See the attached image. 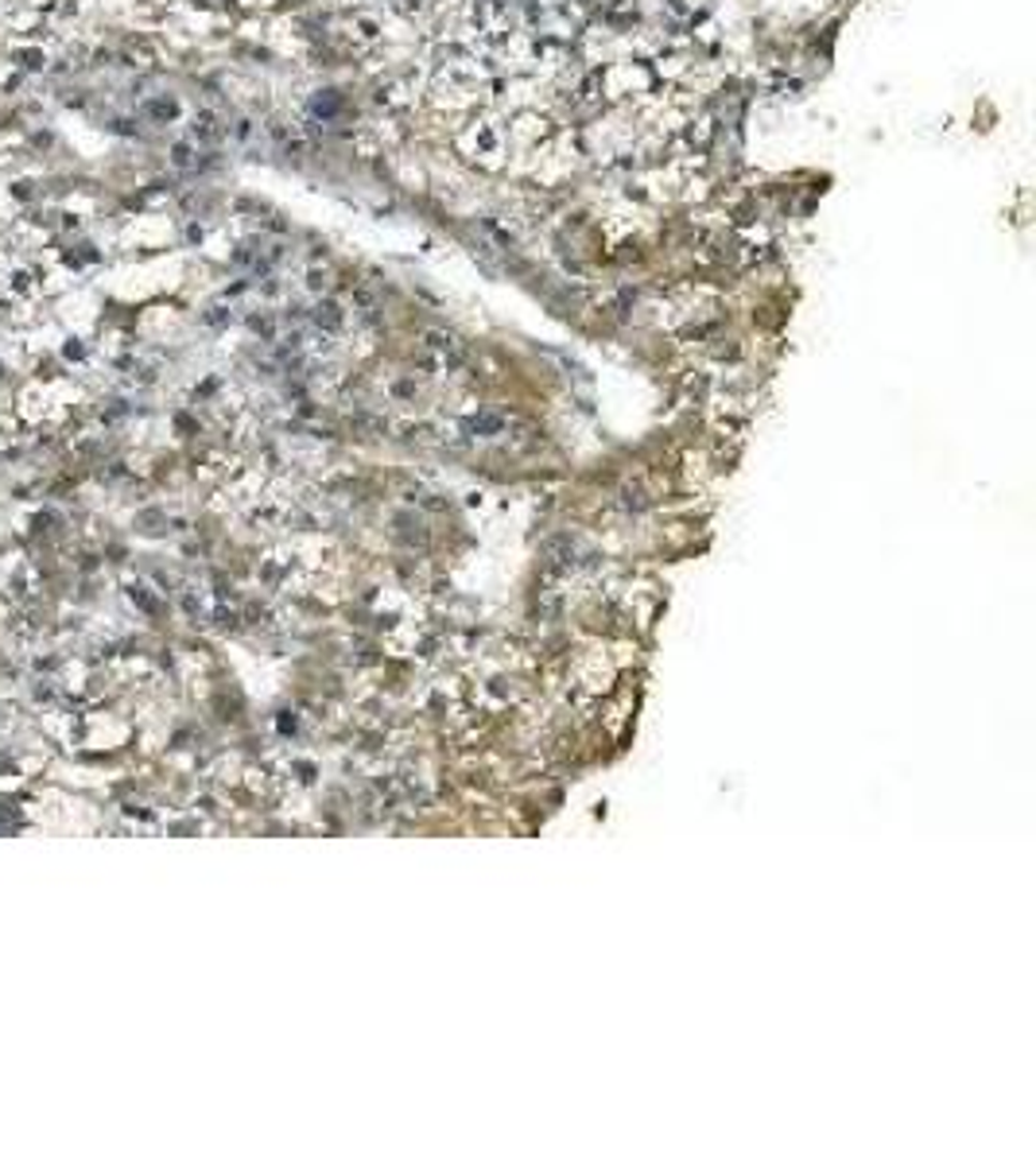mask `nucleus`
Listing matches in <instances>:
<instances>
[{
	"label": "nucleus",
	"instance_id": "nucleus-1",
	"mask_svg": "<svg viewBox=\"0 0 1036 1164\" xmlns=\"http://www.w3.org/2000/svg\"><path fill=\"white\" fill-rule=\"evenodd\" d=\"M470 20H474L482 40L493 43V47L517 35V9H513L508 0H474Z\"/></svg>",
	"mask_w": 1036,
	"mask_h": 1164
},
{
	"label": "nucleus",
	"instance_id": "nucleus-2",
	"mask_svg": "<svg viewBox=\"0 0 1036 1164\" xmlns=\"http://www.w3.org/2000/svg\"><path fill=\"white\" fill-rule=\"evenodd\" d=\"M458 148H462L470 160L498 163V156L505 152V136H501V129H493L489 121H474L462 136H458Z\"/></svg>",
	"mask_w": 1036,
	"mask_h": 1164
},
{
	"label": "nucleus",
	"instance_id": "nucleus-3",
	"mask_svg": "<svg viewBox=\"0 0 1036 1164\" xmlns=\"http://www.w3.org/2000/svg\"><path fill=\"white\" fill-rule=\"evenodd\" d=\"M222 136V129H218V121H213L210 113H203L198 121H194V141H218Z\"/></svg>",
	"mask_w": 1036,
	"mask_h": 1164
}]
</instances>
